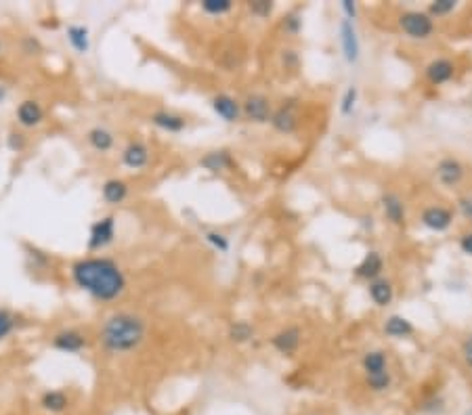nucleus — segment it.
Listing matches in <instances>:
<instances>
[{
    "instance_id": "1",
    "label": "nucleus",
    "mask_w": 472,
    "mask_h": 415,
    "mask_svg": "<svg viewBox=\"0 0 472 415\" xmlns=\"http://www.w3.org/2000/svg\"><path fill=\"white\" fill-rule=\"evenodd\" d=\"M72 279L82 292L101 302L118 300L126 290V277L122 268L110 258L90 256L74 262Z\"/></svg>"
},
{
    "instance_id": "2",
    "label": "nucleus",
    "mask_w": 472,
    "mask_h": 415,
    "mask_svg": "<svg viewBox=\"0 0 472 415\" xmlns=\"http://www.w3.org/2000/svg\"><path fill=\"white\" fill-rule=\"evenodd\" d=\"M147 325L134 313H114L105 319L103 327L99 331V340L103 349L114 355H124L139 349L145 340Z\"/></svg>"
},
{
    "instance_id": "3",
    "label": "nucleus",
    "mask_w": 472,
    "mask_h": 415,
    "mask_svg": "<svg viewBox=\"0 0 472 415\" xmlns=\"http://www.w3.org/2000/svg\"><path fill=\"white\" fill-rule=\"evenodd\" d=\"M399 27L414 40H428L434 32V21L428 13L408 11L399 17Z\"/></svg>"
},
{
    "instance_id": "4",
    "label": "nucleus",
    "mask_w": 472,
    "mask_h": 415,
    "mask_svg": "<svg viewBox=\"0 0 472 415\" xmlns=\"http://www.w3.org/2000/svg\"><path fill=\"white\" fill-rule=\"evenodd\" d=\"M116 239V216L108 214L103 218H99L97 223H92L90 231H88V250L90 252H99L108 248L112 241Z\"/></svg>"
},
{
    "instance_id": "5",
    "label": "nucleus",
    "mask_w": 472,
    "mask_h": 415,
    "mask_svg": "<svg viewBox=\"0 0 472 415\" xmlns=\"http://www.w3.org/2000/svg\"><path fill=\"white\" fill-rule=\"evenodd\" d=\"M242 114L254 122V124H266L271 122L273 110H271V101H269L264 95H250L246 97L244 105H242Z\"/></svg>"
},
{
    "instance_id": "6",
    "label": "nucleus",
    "mask_w": 472,
    "mask_h": 415,
    "mask_svg": "<svg viewBox=\"0 0 472 415\" xmlns=\"http://www.w3.org/2000/svg\"><path fill=\"white\" fill-rule=\"evenodd\" d=\"M15 118H17V124L23 128H36L45 122V110L36 99H25L17 105Z\"/></svg>"
},
{
    "instance_id": "7",
    "label": "nucleus",
    "mask_w": 472,
    "mask_h": 415,
    "mask_svg": "<svg viewBox=\"0 0 472 415\" xmlns=\"http://www.w3.org/2000/svg\"><path fill=\"white\" fill-rule=\"evenodd\" d=\"M86 344H88L86 336L80 334L78 329H63V331L55 334V338H53V349L67 353V355L82 353L86 349Z\"/></svg>"
},
{
    "instance_id": "8",
    "label": "nucleus",
    "mask_w": 472,
    "mask_h": 415,
    "mask_svg": "<svg viewBox=\"0 0 472 415\" xmlns=\"http://www.w3.org/2000/svg\"><path fill=\"white\" fill-rule=\"evenodd\" d=\"M454 223V214L443 205H430L422 212V225L434 233H443L451 227Z\"/></svg>"
},
{
    "instance_id": "9",
    "label": "nucleus",
    "mask_w": 472,
    "mask_h": 415,
    "mask_svg": "<svg viewBox=\"0 0 472 415\" xmlns=\"http://www.w3.org/2000/svg\"><path fill=\"white\" fill-rule=\"evenodd\" d=\"M340 45H343V55L347 63H357L361 57V42H359L355 25L347 19L340 23Z\"/></svg>"
},
{
    "instance_id": "10",
    "label": "nucleus",
    "mask_w": 472,
    "mask_h": 415,
    "mask_svg": "<svg viewBox=\"0 0 472 415\" xmlns=\"http://www.w3.org/2000/svg\"><path fill=\"white\" fill-rule=\"evenodd\" d=\"M210 105H212L214 114L219 118H223L225 122H229V124L238 122L242 118V105L231 95H216Z\"/></svg>"
},
{
    "instance_id": "11",
    "label": "nucleus",
    "mask_w": 472,
    "mask_h": 415,
    "mask_svg": "<svg viewBox=\"0 0 472 415\" xmlns=\"http://www.w3.org/2000/svg\"><path fill=\"white\" fill-rule=\"evenodd\" d=\"M65 38L70 42V47L78 55H88L90 53V29L84 23H70L65 29Z\"/></svg>"
},
{
    "instance_id": "12",
    "label": "nucleus",
    "mask_w": 472,
    "mask_h": 415,
    "mask_svg": "<svg viewBox=\"0 0 472 415\" xmlns=\"http://www.w3.org/2000/svg\"><path fill=\"white\" fill-rule=\"evenodd\" d=\"M454 74H456V65H454V61L443 59V57H441V59H434V61H430V63L426 65V78H428V82L434 84V86L449 82V80L454 78Z\"/></svg>"
},
{
    "instance_id": "13",
    "label": "nucleus",
    "mask_w": 472,
    "mask_h": 415,
    "mask_svg": "<svg viewBox=\"0 0 472 415\" xmlns=\"http://www.w3.org/2000/svg\"><path fill=\"white\" fill-rule=\"evenodd\" d=\"M300 340H302V331L298 327H286L271 338V344L282 355H294L300 346Z\"/></svg>"
},
{
    "instance_id": "14",
    "label": "nucleus",
    "mask_w": 472,
    "mask_h": 415,
    "mask_svg": "<svg viewBox=\"0 0 472 415\" xmlns=\"http://www.w3.org/2000/svg\"><path fill=\"white\" fill-rule=\"evenodd\" d=\"M149 162V149L141 141H132L122 151V164L130 170H141Z\"/></svg>"
},
{
    "instance_id": "15",
    "label": "nucleus",
    "mask_w": 472,
    "mask_h": 415,
    "mask_svg": "<svg viewBox=\"0 0 472 415\" xmlns=\"http://www.w3.org/2000/svg\"><path fill=\"white\" fill-rule=\"evenodd\" d=\"M464 177V166L454 158H443L436 164V179H439L445 187H454Z\"/></svg>"
},
{
    "instance_id": "16",
    "label": "nucleus",
    "mask_w": 472,
    "mask_h": 415,
    "mask_svg": "<svg viewBox=\"0 0 472 415\" xmlns=\"http://www.w3.org/2000/svg\"><path fill=\"white\" fill-rule=\"evenodd\" d=\"M382 268H384V260H382V256H380L378 252H367V254L363 256V260L357 264L355 275L359 277V279L374 281V279H378V277H380Z\"/></svg>"
},
{
    "instance_id": "17",
    "label": "nucleus",
    "mask_w": 472,
    "mask_h": 415,
    "mask_svg": "<svg viewBox=\"0 0 472 415\" xmlns=\"http://www.w3.org/2000/svg\"><path fill=\"white\" fill-rule=\"evenodd\" d=\"M151 124L158 126L160 130H166V132H183L187 128V120L179 114H173V112H166V110H160V112H153L151 114Z\"/></svg>"
},
{
    "instance_id": "18",
    "label": "nucleus",
    "mask_w": 472,
    "mask_h": 415,
    "mask_svg": "<svg viewBox=\"0 0 472 415\" xmlns=\"http://www.w3.org/2000/svg\"><path fill=\"white\" fill-rule=\"evenodd\" d=\"M271 126L282 132V134H292L296 128H298V118H296V112H294V105L292 103H288V105H282L280 110L273 112L271 116Z\"/></svg>"
},
{
    "instance_id": "19",
    "label": "nucleus",
    "mask_w": 472,
    "mask_h": 415,
    "mask_svg": "<svg viewBox=\"0 0 472 415\" xmlns=\"http://www.w3.org/2000/svg\"><path fill=\"white\" fill-rule=\"evenodd\" d=\"M382 208H384L386 218L393 225H397V227L406 225V203H403V199L397 193H384L382 195Z\"/></svg>"
},
{
    "instance_id": "20",
    "label": "nucleus",
    "mask_w": 472,
    "mask_h": 415,
    "mask_svg": "<svg viewBox=\"0 0 472 415\" xmlns=\"http://www.w3.org/2000/svg\"><path fill=\"white\" fill-rule=\"evenodd\" d=\"M86 141H88V145H90L95 151H99V153H108V151H112V147H114V143H116V138H114V132H112V130H108V128H103V126H95V128H90V130L86 132Z\"/></svg>"
},
{
    "instance_id": "21",
    "label": "nucleus",
    "mask_w": 472,
    "mask_h": 415,
    "mask_svg": "<svg viewBox=\"0 0 472 415\" xmlns=\"http://www.w3.org/2000/svg\"><path fill=\"white\" fill-rule=\"evenodd\" d=\"M369 298L374 300V304L378 306H388L395 298V288L388 279H374V281H369Z\"/></svg>"
},
{
    "instance_id": "22",
    "label": "nucleus",
    "mask_w": 472,
    "mask_h": 415,
    "mask_svg": "<svg viewBox=\"0 0 472 415\" xmlns=\"http://www.w3.org/2000/svg\"><path fill=\"white\" fill-rule=\"evenodd\" d=\"M101 193L110 205H120L128 197V185L122 179H110L101 187Z\"/></svg>"
},
{
    "instance_id": "23",
    "label": "nucleus",
    "mask_w": 472,
    "mask_h": 415,
    "mask_svg": "<svg viewBox=\"0 0 472 415\" xmlns=\"http://www.w3.org/2000/svg\"><path fill=\"white\" fill-rule=\"evenodd\" d=\"M199 166L216 175V172H225L233 168V158L227 151H210L199 160Z\"/></svg>"
},
{
    "instance_id": "24",
    "label": "nucleus",
    "mask_w": 472,
    "mask_h": 415,
    "mask_svg": "<svg viewBox=\"0 0 472 415\" xmlns=\"http://www.w3.org/2000/svg\"><path fill=\"white\" fill-rule=\"evenodd\" d=\"M384 334L390 338H408L414 334V325L403 315H390L384 323Z\"/></svg>"
},
{
    "instance_id": "25",
    "label": "nucleus",
    "mask_w": 472,
    "mask_h": 415,
    "mask_svg": "<svg viewBox=\"0 0 472 415\" xmlns=\"http://www.w3.org/2000/svg\"><path fill=\"white\" fill-rule=\"evenodd\" d=\"M40 405L45 411H51V413H61L67 409V405H70V399H67V394L63 390H47L40 399Z\"/></svg>"
},
{
    "instance_id": "26",
    "label": "nucleus",
    "mask_w": 472,
    "mask_h": 415,
    "mask_svg": "<svg viewBox=\"0 0 472 415\" xmlns=\"http://www.w3.org/2000/svg\"><path fill=\"white\" fill-rule=\"evenodd\" d=\"M361 363H363V369H365L367 375L386 371V355L382 351H369V353H365Z\"/></svg>"
},
{
    "instance_id": "27",
    "label": "nucleus",
    "mask_w": 472,
    "mask_h": 415,
    "mask_svg": "<svg viewBox=\"0 0 472 415\" xmlns=\"http://www.w3.org/2000/svg\"><path fill=\"white\" fill-rule=\"evenodd\" d=\"M252 336H254V327L248 321H235L229 327V340L235 344H246L252 340Z\"/></svg>"
},
{
    "instance_id": "28",
    "label": "nucleus",
    "mask_w": 472,
    "mask_h": 415,
    "mask_svg": "<svg viewBox=\"0 0 472 415\" xmlns=\"http://www.w3.org/2000/svg\"><path fill=\"white\" fill-rule=\"evenodd\" d=\"M231 9H233L231 0H201V11H204L206 15H212V17L225 15Z\"/></svg>"
},
{
    "instance_id": "29",
    "label": "nucleus",
    "mask_w": 472,
    "mask_h": 415,
    "mask_svg": "<svg viewBox=\"0 0 472 415\" xmlns=\"http://www.w3.org/2000/svg\"><path fill=\"white\" fill-rule=\"evenodd\" d=\"M393 384V375L386 371H380V373H372V375H367V386L372 388L374 392H384L388 390Z\"/></svg>"
},
{
    "instance_id": "30",
    "label": "nucleus",
    "mask_w": 472,
    "mask_h": 415,
    "mask_svg": "<svg viewBox=\"0 0 472 415\" xmlns=\"http://www.w3.org/2000/svg\"><path fill=\"white\" fill-rule=\"evenodd\" d=\"M15 327H17L15 315L11 313V310H7V308H0V342L7 340L15 331Z\"/></svg>"
},
{
    "instance_id": "31",
    "label": "nucleus",
    "mask_w": 472,
    "mask_h": 415,
    "mask_svg": "<svg viewBox=\"0 0 472 415\" xmlns=\"http://www.w3.org/2000/svg\"><path fill=\"white\" fill-rule=\"evenodd\" d=\"M357 97H359V90L357 86H349L343 95V101H340V112L343 116H351L355 105H357Z\"/></svg>"
},
{
    "instance_id": "32",
    "label": "nucleus",
    "mask_w": 472,
    "mask_h": 415,
    "mask_svg": "<svg viewBox=\"0 0 472 415\" xmlns=\"http://www.w3.org/2000/svg\"><path fill=\"white\" fill-rule=\"evenodd\" d=\"M456 7H458L456 0H434V3H430V7H428V15H430V17H432V15L441 17V15L451 13Z\"/></svg>"
},
{
    "instance_id": "33",
    "label": "nucleus",
    "mask_w": 472,
    "mask_h": 415,
    "mask_svg": "<svg viewBox=\"0 0 472 415\" xmlns=\"http://www.w3.org/2000/svg\"><path fill=\"white\" fill-rule=\"evenodd\" d=\"M206 241H208V244H210L214 250H219L221 254L229 252V248H231L229 239H227L223 233H219V231H208V233H206Z\"/></svg>"
},
{
    "instance_id": "34",
    "label": "nucleus",
    "mask_w": 472,
    "mask_h": 415,
    "mask_svg": "<svg viewBox=\"0 0 472 415\" xmlns=\"http://www.w3.org/2000/svg\"><path fill=\"white\" fill-rule=\"evenodd\" d=\"M273 3L271 0H254V3H250L248 5V9H250V13L252 15H256V17H260V19H264V17H269L273 13Z\"/></svg>"
},
{
    "instance_id": "35",
    "label": "nucleus",
    "mask_w": 472,
    "mask_h": 415,
    "mask_svg": "<svg viewBox=\"0 0 472 415\" xmlns=\"http://www.w3.org/2000/svg\"><path fill=\"white\" fill-rule=\"evenodd\" d=\"M284 29H286L288 34H298V32L302 29V19H300V15L290 13L288 17H284Z\"/></svg>"
},
{
    "instance_id": "36",
    "label": "nucleus",
    "mask_w": 472,
    "mask_h": 415,
    "mask_svg": "<svg viewBox=\"0 0 472 415\" xmlns=\"http://www.w3.org/2000/svg\"><path fill=\"white\" fill-rule=\"evenodd\" d=\"M340 7H343V11H345V15H347V21L353 23V19H357V13H359L357 3H353V0H343Z\"/></svg>"
},
{
    "instance_id": "37",
    "label": "nucleus",
    "mask_w": 472,
    "mask_h": 415,
    "mask_svg": "<svg viewBox=\"0 0 472 415\" xmlns=\"http://www.w3.org/2000/svg\"><path fill=\"white\" fill-rule=\"evenodd\" d=\"M422 411H426V413H441V411H443V401H441V399L426 401V403L422 405Z\"/></svg>"
},
{
    "instance_id": "38",
    "label": "nucleus",
    "mask_w": 472,
    "mask_h": 415,
    "mask_svg": "<svg viewBox=\"0 0 472 415\" xmlns=\"http://www.w3.org/2000/svg\"><path fill=\"white\" fill-rule=\"evenodd\" d=\"M9 145H11V149H15V151H21L23 147H25V141H23V134H15V132H11L9 134Z\"/></svg>"
},
{
    "instance_id": "39",
    "label": "nucleus",
    "mask_w": 472,
    "mask_h": 415,
    "mask_svg": "<svg viewBox=\"0 0 472 415\" xmlns=\"http://www.w3.org/2000/svg\"><path fill=\"white\" fill-rule=\"evenodd\" d=\"M460 248H462V252H464V254L472 256V233L462 235V239H460Z\"/></svg>"
},
{
    "instance_id": "40",
    "label": "nucleus",
    "mask_w": 472,
    "mask_h": 415,
    "mask_svg": "<svg viewBox=\"0 0 472 415\" xmlns=\"http://www.w3.org/2000/svg\"><path fill=\"white\" fill-rule=\"evenodd\" d=\"M460 210L464 212L466 218L472 221V199H460Z\"/></svg>"
},
{
    "instance_id": "41",
    "label": "nucleus",
    "mask_w": 472,
    "mask_h": 415,
    "mask_svg": "<svg viewBox=\"0 0 472 415\" xmlns=\"http://www.w3.org/2000/svg\"><path fill=\"white\" fill-rule=\"evenodd\" d=\"M464 359H466V363L472 367V336L464 342Z\"/></svg>"
},
{
    "instance_id": "42",
    "label": "nucleus",
    "mask_w": 472,
    "mask_h": 415,
    "mask_svg": "<svg viewBox=\"0 0 472 415\" xmlns=\"http://www.w3.org/2000/svg\"><path fill=\"white\" fill-rule=\"evenodd\" d=\"M284 63L288 65H298V55L294 51H284Z\"/></svg>"
},
{
    "instance_id": "43",
    "label": "nucleus",
    "mask_w": 472,
    "mask_h": 415,
    "mask_svg": "<svg viewBox=\"0 0 472 415\" xmlns=\"http://www.w3.org/2000/svg\"><path fill=\"white\" fill-rule=\"evenodd\" d=\"M5 97H7V90H5L3 86H0V103H3V101H5Z\"/></svg>"
},
{
    "instance_id": "44",
    "label": "nucleus",
    "mask_w": 472,
    "mask_h": 415,
    "mask_svg": "<svg viewBox=\"0 0 472 415\" xmlns=\"http://www.w3.org/2000/svg\"><path fill=\"white\" fill-rule=\"evenodd\" d=\"M466 415H472V409H468V411H466Z\"/></svg>"
},
{
    "instance_id": "45",
    "label": "nucleus",
    "mask_w": 472,
    "mask_h": 415,
    "mask_svg": "<svg viewBox=\"0 0 472 415\" xmlns=\"http://www.w3.org/2000/svg\"><path fill=\"white\" fill-rule=\"evenodd\" d=\"M0 51H3V42H0Z\"/></svg>"
}]
</instances>
